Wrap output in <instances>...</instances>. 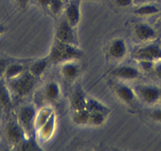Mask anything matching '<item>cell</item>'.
<instances>
[{
    "label": "cell",
    "mask_w": 161,
    "mask_h": 151,
    "mask_svg": "<svg viewBox=\"0 0 161 151\" xmlns=\"http://www.w3.org/2000/svg\"><path fill=\"white\" fill-rule=\"evenodd\" d=\"M83 56V50L78 45L60 42L55 39L47 56L52 64H63L69 61H78Z\"/></svg>",
    "instance_id": "1"
},
{
    "label": "cell",
    "mask_w": 161,
    "mask_h": 151,
    "mask_svg": "<svg viewBox=\"0 0 161 151\" xmlns=\"http://www.w3.org/2000/svg\"><path fill=\"white\" fill-rule=\"evenodd\" d=\"M36 77L26 70L24 73L18 76V77L8 81L9 88L12 96L16 98H25L32 92L36 85Z\"/></svg>",
    "instance_id": "2"
},
{
    "label": "cell",
    "mask_w": 161,
    "mask_h": 151,
    "mask_svg": "<svg viewBox=\"0 0 161 151\" xmlns=\"http://www.w3.org/2000/svg\"><path fill=\"white\" fill-rule=\"evenodd\" d=\"M137 98L147 105L157 103L161 98V89L153 84H138L134 87Z\"/></svg>",
    "instance_id": "3"
},
{
    "label": "cell",
    "mask_w": 161,
    "mask_h": 151,
    "mask_svg": "<svg viewBox=\"0 0 161 151\" xmlns=\"http://www.w3.org/2000/svg\"><path fill=\"white\" fill-rule=\"evenodd\" d=\"M133 58L136 61L148 60L158 61L161 60V45L158 43L148 42L145 45L137 47L133 52Z\"/></svg>",
    "instance_id": "4"
},
{
    "label": "cell",
    "mask_w": 161,
    "mask_h": 151,
    "mask_svg": "<svg viewBox=\"0 0 161 151\" xmlns=\"http://www.w3.org/2000/svg\"><path fill=\"white\" fill-rule=\"evenodd\" d=\"M55 39L66 44L79 45L75 33V28L70 25L65 18L57 25L55 30Z\"/></svg>",
    "instance_id": "5"
},
{
    "label": "cell",
    "mask_w": 161,
    "mask_h": 151,
    "mask_svg": "<svg viewBox=\"0 0 161 151\" xmlns=\"http://www.w3.org/2000/svg\"><path fill=\"white\" fill-rule=\"evenodd\" d=\"M36 112L35 107L32 105H25L22 106L18 112V122L26 134H29L35 127Z\"/></svg>",
    "instance_id": "6"
},
{
    "label": "cell",
    "mask_w": 161,
    "mask_h": 151,
    "mask_svg": "<svg viewBox=\"0 0 161 151\" xmlns=\"http://www.w3.org/2000/svg\"><path fill=\"white\" fill-rule=\"evenodd\" d=\"M111 74L114 77L123 81H135L141 77L142 72L138 67L127 64L114 68Z\"/></svg>",
    "instance_id": "7"
},
{
    "label": "cell",
    "mask_w": 161,
    "mask_h": 151,
    "mask_svg": "<svg viewBox=\"0 0 161 151\" xmlns=\"http://www.w3.org/2000/svg\"><path fill=\"white\" fill-rule=\"evenodd\" d=\"M134 33L141 42L148 43L155 40L157 37V32L153 26L145 22L136 23L134 25Z\"/></svg>",
    "instance_id": "8"
},
{
    "label": "cell",
    "mask_w": 161,
    "mask_h": 151,
    "mask_svg": "<svg viewBox=\"0 0 161 151\" xmlns=\"http://www.w3.org/2000/svg\"><path fill=\"white\" fill-rule=\"evenodd\" d=\"M108 55L113 60H122L126 56L128 47L126 40L121 37H116L110 42L108 49Z\"/></svg>",
    "instance_id": "9"
},
{
    "label": "cell",
    "mask_w": 161,
    "mask_h": 151,
    "mask_svg": "<svg viewBox=\"0 0 161 151\" xmlns=\"http://www.w3.org/2000/svg\"><path fill=\"white\" fill-rule=\"evenodd\" d=\"M112 88L118 98L125 104L132 105L137 99L134 89L124 83H114Z\"/></svg>",
    "instance_id": "10"
},
{
    "label": "cell",
    "mask_w": 161,
    "mask_h": 151,
    "mask_svg": "<svg viewBox=\"0 0 161 151\" xmlns=\"http://www.w3.org/2000/svg\"><path fill=\"white\" fill-rule=\"evenodd\" d=\"M81 17V0H70L65 9V19L70 25L76 28Z\"/></svg>",
    "instance_id": "11"
},
{
    "label": "cell",
    "mask_w": 161,
    "mask_h": 151,
    "mask_svg": "<svg viewBox=\"0 0 161 151\" xmlns=\"http://www.w3.org/2000/svg\"><path fill=\"white\" fill-rule=\"evenodd\" d=\"M6 133H7V139L10 141V143L15 145L20 144L25 139L26 135L24 129L21 128L18 121L10 122L7 125Z\"/></svg>",
    "instance_id": "12"
},
{
    "label": "cell",
    "mask_w": 161,
    "mask_h": 151,
    "mask_svg": "<svg viewBox=\"0 0 161 151\" xmlns=\"http://www.w3.org/2000/svg\"><path fill=\"white\" fill-rule=\"evenodd\" d=\"M61 74L67 81H74L79 77L80 66L77 61H69L61 64Z\"/></svg>",
    "instance_id": "13"
},
{
    "label": "cell",
    "mask_w": 161,
    "mask_h": 151,
    "mask_svg": "<svg viewBox=\"0 0 161 151\" xmlns=\"http://www.w3.org/2000/svg\"><path fill=\"white\" fill-rule=\"evenodd\" d=\"M87 97L81 87L74 91L70 96V106L74 112L86 109Z\"/></svg>",
    "instance_id": "14"
},
{
    "label": "cell",
    "mask_w": 161,
    "mask_h": 151,
    "mask_svg": "<svg viewBox=\"0 0 161 151\" xmlns=\"http://www.w3.org/2000/svg\"><path fill=\"white\" fill-rule=\"evenodd\" d=\"M160 12V7L152 2L137 6L134 10V13L137 16L141 17L153 16V15L157 14Z\"/></svg>",
    "instance_id": "15"
},
{
    "label": "cell",
    "mask_w": 161,
    "mask_h": 151,
    "mask_svg": "<svg viewBox=\"0 0 161 151\" xmlns=\"http://www.w3.org/2000/svg\"><path fill=\"white\" fill-rule=\"evenodd\" d=\"M26 69L25 65L21 62H10L6 69L3 79L6 81H10L12 79L18 77V76L24 73Z\"/></svg>",
    "instance_id": "16"
},
{
    "label": "cell",
    "mask_w": 161,
    "mask_h": 151,
    "mask_svg": "<svg viewBox=\"0 0 161 151\" xmlns=\"http://www.w3.org/2000/svg\"><path fill=\"white\" fill-rule=\"evenodd\" d=\"M50 63L47 57L44 58H40V59L36 60L30 65L28 71L32 73L35 77L38 78L45 72Z\"/></svg>",
    "instance_id": "17"
},
{
    "label": "cell",
    "mask_w": 161,
    "mask_h": 151,
    "mask_svg": "<svg viewBox=\"0 0 161 151\" xmlns=\"http://www.w3.org/2000/svg\"><path fill=\"white\" fill-rule=\"evenodd\" d=\"M86 109L89 112H101L108 116L111 112V109L99 100L91 97H87Z\"/></svg>",
    "instance_id": "18"
},
{
    "label": "cell",
    "mask_w": 161,
    "mask_h": 151,
    "mask_svg": "<svg viewBox=\"0 0 161 151\" xmlns=\"http://www.w3.org/2000/svg\"><path fill=\"white\" fill-rule=\"evenodd\" d=\"M44 95L49 102H55L61 95V89L59 84L55 81L48 82L44 87Z\"/></svg>",
    "instance_id": "19"
},
{
    "label": "cell",
    "mask_w": 161,
    "mask_h": 151,
    "mask_svg": "<svg viewBox=\"0 0 161 151\" xmlns=\"http://www.w3.org/2000/svg\"><path fill=\"white\" fill-rule=\"evenodd\" d=\"M55 113H52L51 117L49 118L48 121L38 129L39 135H40V138L42 141H46L51 138V136L53 134L54 130H55Z\"/></svg>",
    "instance_id": "20"
},
{
    "label": "cell",
    "mask_w": 161,
    "mask_h": 151,
    "mask_svg": "<svg viewBox=\"0 0 161 151\" xmlns=\"http://www.w3.org/2000/svg\"><path fill=\"white\" fill-rule=\"evenodd\" d=\"M12 97L7 84L3 79H0V105L5 108H9L12 104Z\"/></svg>",
    "instance_id": "21"
},
{
    "label": "cell",
    "mask_w": 161,
    "mask_h": 151,
    "mask_svg": "<svg viewBox=\"0 0 161 151\" xmlns=\"http://www.w3.org/2000/svg\"><path fill=\"white\" fill-rule=\"evenodd\" d=\"M89 118H90V112L86 109L74 112L73 120L77 125H89Z\"/></svg>",
    "instance_id": "22"
},
{
    "label": "cell",
    "mask_w": 161,
    "mask_h": 151,
    "mask_svg": "<svg viewBox=\"0 0 161 151\" xmlns=\"http://www.w3.org/2000/svg\"><path fill=\"white\" fill-rule=\"evenodd\" d=\"M53 112L49 108H44L36 112L35 120V128L39 129L40 127H42L47 121L51 116L52 115Z\"/></svg>",
    "instance_id": "23"
},
{
    "label": "cell",
    "mask_w": 161,
    "mask_h": 151,
    "mask_svg": "<svg viewBox=\"0 0 161 151\" xmlns=\"http://www.w3.org/2000/svg\"><path fill=\"white\" fill-rule=\"evenodd\" d=\"M107 115L101 112H90L89 125L101 126L107 119Z\"/></svg>",
    "instance_id": "24"
},
{
    "label": "cell",
    "mask_w": 161,
    "mask_h": 151,
    "mask_svg": "<svg viewBox=\"0 0 161 151\" xmlns=\"http://www.w3.org/2000/svg\"><path fill=\"white\" fill-rule=\"evenodd\" d=\"M47 8L52 14L57 16L63 11L64 8V2L63 0H51Z\"/></svg>",
    "instance_id": "25"
},
{
    "label": "cell",
    "mask_w": 161,
    "mask_h": 151,
    "mask_svg": "<svg viewBox=\"0 0 161 151\" xmlns=\"http://www.w3.org/2000/svg\"><path fill=\"white\" fill-rule=\"evenodd\" d=\"M138 62L139 69H142L145 72H150L154 69L155 66V61H148V60H140V61H137Z\"/></svg>",
    "instance_id": "26"
},
{
    "label": "cell",
    "mask_w": 161,
    "mask_h": 151,
    "mask_svg": "<svg viewBox=\"0 0 161 151\" xmlns=\"http://www.w3.org/2000/svg\"><path fill=\"white\" fill-rule=\"evenodd\" d=\"M10 61L6 58L0 57V79H3V76L5 73L6 69L9 65Z\"/></svg>",
    "instance_id": "27"
},
{
    "label": "cell",
    "mask_w": 161,
    "mask_h": 151,
    "mask_svg": "<svg viewBox=\"0 0 161 151\" xmlns=\"http://www.w3.org/2000/svg\"><path fill=\"white\" fill-rule=\"evenodd\" d=\"M117 7L121 8H126V7H130L131 5H134L133 0H113Z\"/></svg>",
    "instance_id": "28"
},
{
    "label": "cell",
    "mask_w": 161,
    "mask_h": 151,
    "mask_svg": "<svg viewBox=\"0 0 161 151\" xmlns=\"http://www.w3.org/2000/svg\"><path fill=\"white\" fill-rule=\"evenodd\" d=\"M150 117L157 122L161 123V108L160 109H154L150 112Z\"/></svg>",
    "instance_id": "29"
},
{
    "label": "cell",
    "mask_w": 161,
    "mask_h": 151,
    "mask_svg": "<svg viewBox=\"0 0 161 151\" xmlns=\"http://www.w3.org/2000/svg\"><path fill=\"white\" fill-rule=\"evenodd\" d=\"M153 71H154L155 73H156V76H157L159 80H161V60L160 61H156Z\"/></svg>",
    "instance_id": "30"
},
{
    "label": "cell",
    "mask_w": 161,
    "mask_h": 151,
    "mask_svg": "<svg viewBox=\"0 0 161 151\" xmlns=\"http://www.w3.org/2000/svg\"><path fill=\"white\" fill-rule=\"evenodd\" d=\"M51 0H35V2L38 4L40 7H44V8H47L49 5Z\"/></svg>",
    "instance_id": "31"
},
{
    "label": "cell",
    "mask_w": 161,
    "mask_h": 151,
    "mask_svg": "<svg viewBox=\"0 0 161 151\" xmlns=\"http://www.w3.org/2000/svg\"><path fill=\"white\" fill-rule=\"evenodd\" d=\"M15 2H16L20 7H27L28 4H29V2H30V0H15Z\"/></svg>",
    "instance_id": "32"
},
{
    "label": "cell",
    "mask_w": 161,
    "mask_h": 151,
    "mask_svg": "<svg viewBox=\"0 0 161 151\" xmlns=\"http://www.w3.org/2000/svg\"><path fill=\"white\" fill-rule=\"evenodd\" d=\"M133 2H134V5L138 6L144 3H147L152 2V0H133Z\"/></svg>",
    "instance_id": "33"
},
{
    "label": "cell",
    "mask_w": 161,
    "mask_h": 151,
    "mask_svg": "<svg viewBox=\"0 0 161 151\" xmlns=\"http://www.w3.org/2000/svg\"><path fill=\"white\" fill-rule=\"evenodd\" d=\"M5 30H6L5 27H4L3 24H0V35H3V34L5 32Z\"/></svg>",
    "instance_id": "34"
},
{
    "label": "cell",
    "mask_w": 161,
    "mask_h": 151,
    "mask_svg": "<svg viewBox=\"0 0 161 151\" xmlns=\"http://www.w3.org/2000/svg\"><path fill=\"white\" fill-rule=\"evenodd\" d=\"M159 20H160V22H161V16H160V18H159Z\"/></svg>",
    "instance_id": "35"
}]
</instances>
